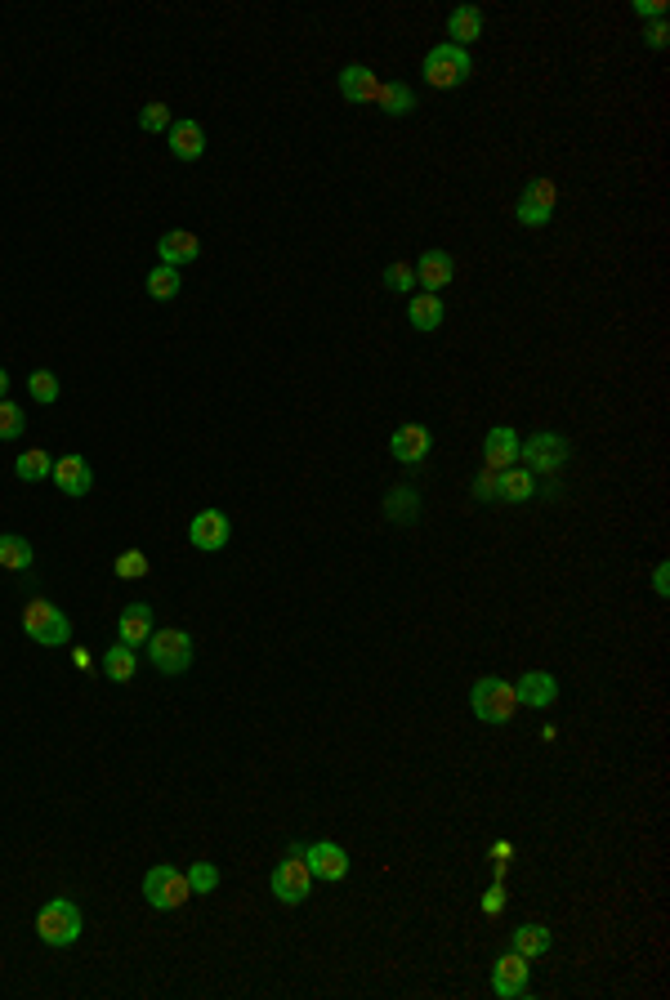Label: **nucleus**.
I'll list each match as a JSON object with an SVG mask.
<instances>
[{
  "label": "nucleus",
  "instance_id": "f257e3e1",
  "mask_svg": "<svg viewBox=\"0 0 670 1000\" xmlns=\"http://www.w3.org/2000/svg\"><path fill=\"white\" fill-rule=\"evenodd\" d=\"M420 72H425V85H434V90H456V85L469 81L474 59H469V50H461V45L443 41L425 54V67H420Z\"/></svg>",
  "mask_w": 670,
  "mask_h": 1000
},
{
  "label": "nucleus",
  "instance_id": "f03ea898",
  "mask_svg": "<svg viewBox=\"0 0 670 1000\" xmlns=\"http://www.w3.org/2000/svg\"><path fill=\"white\" fill-rule=\"evenodd\" d=\"M273 898L277 902H286V907H300L304 898L313 893V871H309V862H304V844H291L286 849V858L273 867Z\"/></svg>",
  "mask_w": 670,
  "mask_h": 1000
},
{
  "label": "nucleus",
  "instance_id": "7ed1b4c3",
  "mask_svg": "<svg viewBox=\"0 0 670 1000\" xmlns=\"http://www.w3.org/2000/svg\"><path fill=\"white\" fill-rule=\"evenodd\" d=\"M36 934H41L45 947H72L81 938V907L72 898L45 902L41 916H36Z\"/></svg>",
  "mask_w": 670,
  "mask_h": 1000
},
{
  "label": "nucleus",
  "instance_id": "20e7f679",
  "mask_svg": "<svg viewBox=\"0 0 670 1000\" xmlns=\"http://www.w3.org/2000/svg\"><path fill=\"white\" fill-rule=\"evenodd\" d=\"M469 710H474L483 724H510L514 710H519L514 684H505V679H478V684L469 688Z\"/></svg>",
  "mask_w": 670,
  "mask_h": 1000
},
{
  "label": "nucleus",
  "instance_id": "39448f33",
  "mask_svg": "<svg viewBox=\"0 0 670 1000\" xmlns=\"http://www.w3.org/2000/svg\"><path fill=\"white\" fill-rule=\"evenodd\" d=\"M143 648H148V661L161 675H184L193 666V639L184 630H152Z\"/></svg>",
  "mask_w": 670,
  "mask_h": 1000
},
{
  "label": "nucleus",
  "instance_id": "423d86ee",
  "mask_svg": "<svg viewBox=\"0 0 670 1000\" xmlns=\"http://www.w3.org/2000/svg\"><path fill=\"white\" fill-rule=\"evenodd\" d=\"M23 630H27V639H36L41 648H63V643L72 639V621L45 599H32L23 608Z\"/></svg>",
  "mask_w": 670,
  "mask_h": 1000
},
{
  "label": "nucleus",
  "instance_id": "0eeeda50",
  "mask_svg": "<svg viewBox=\"0 0 670 1000\" xmlns=\"http://www.w3.org/2000/svg\"><path fill=\"white\" fill-rule=\"evenodd\" d=\"M143 898H148V907L157 911H179L188 898H193V889H188V875L179 867H152L148 875H143Z\"/></svg>",
  "mask_w": 670,
  "mask_h": 1000
},
{
  "label": "nucleus",
  "instance_id": "6e6552de",
  "mask_svg": "<svg viewBox=\"0 0 670 1000\" xmlns=\"http://www.w3.org/2000/svg\"><path fill=\"white\" fill-rule=\"evenodd\" d=\"M519 460L523 469H532V474H554V469H563L572 460V447L563 434H550V429H541V434H532L528 442H519Z\"/></svg>",
  "mask_w": 670,
  "mask_h": 1000
},
{
  "label": "nucleus",
  "instance_id": "1a4fd4ad",
  "mask_svg": "<svg viewBox=\"0 0 670 1000\" xmlns=\"http://www.w3.org/2000/svg\"><path fill=\"white\" fill-rule=\"evenodd\" d=\"M528 983H532V960L519 956V951H505V956H496L492 965V992L501 1000L510 996H528Z\"/></svg>",
  "mask_w": 670,
  "mask_h": 1000
},
{
  "label": "nucleus",
  "instance_id": "9d476101",
  "mask_svg": "<svg viewBox=\"0 0 670 1000\" xmlns=\"http://www.w3.org/2000/svg\"><path fill=\"white\" fill-rule=\"evenodd\" d=\"M228 536H233V523H228V514H219V509H201L193 523H188V541H193L201 554L224 550Z\"/></svg>",
  "mask_w": 670,
  "mask_h": 1000
},
{
  "label": "nucleus",
  "instance_id": "9b49d317",
  "mask_svg": "<svg viewBox=\"0 0 670 1000\" xmlns=\"http://www.w3.org/2000/svg\"><path fill=\"white\" fill-rule=\"evenodd\" d=\"M304 862H309L313 880H344V875H349V853L331 840L304 844Z\"/></svg>",
  "mask_w": 670,
  "mask_h": 1000
},
{
  "label": "nucleus",
  "instance_id": "f8f14e48",
  "mask_svg": "<svg viewBox=\"0 0 670 1000\" xmlns=\"http://www.w3.org/2000/svg\"><path fill=\"white\" fill-rule=\"evenodd\" d=\"M411 268H416V286H425L429 295H438L456 277V259L447 255V250H425Z\"/></svg>",
  "mask_w": 670,
  "mask_h": 1000
},
{
  "label": "nucleus",
  "instance_id": "ddd939ff",
  "mask_svg": "<svg viewBox=\"0 0 670 1000\" xmlns=\"http://www.w3.org/2000/svg\"><path fill=\"white\" fill-rule=\"evenodd\" d=\"M514 697H519V706H532V710H545L559 701V679L550 675V670H528V675L514 684Z\"/></svg>",
  "mask_w": 670,
  "mask_h": 1000
},
{
  "label": "nucleus",
  "instance_id": "4468645a",
  "mask_svg": "<svg viewBox=\"0 0 670 1000\" xmlns=\"http://www.w3.org/2000/svg\"><path fill=\"white\" fill-rule=\"evenodd\" d=\"M429 447H434V434L425 425H402L389 438V451H394V460H402V465H420L429 456Z\"/></svg>",
  "mask_w": 670,
  "mask_h": 1000
},
{
  "label": "nucleus",
  "instance_id": "2eb2a0df",
  "mask_svg": "<svg viewBox=\"0 0 670 1000\" xmlns=\"http://www.w3.org/2000/svg\"><path fill=\"white\" fill-rule=\"evenodd\" d=\"M54 487H59L63 496H85L94 487V474H90V465H85V456H63V460H54Z\"/></svg>",
  "mask_w": 670,
  "mask_h": 1000
},
{
  "label": "nucleus",
  "instance_id": "dca6fc26",
  "mask_svg": "<svg viewBox=\"0 0 670 1000\" xmlns=\"http://www.w3.org/2000/svg\"><path fill=\"white\" fill-rule=\"evenodd\" d=\"M157 255H161V264L166 268H184V264H193V259L201 255V242H197V233H188V228H170V233L157 242Z\"/></svg>",
  "mask_w": 670,
  "mask_h": 1000
},
{
  "label": "nucleus",
  "instance_id": "f3484780",
  "mask_svg": "<svg viewBox=\"0 0 670 1000\" xmlns=\"http://www.w3.org/2000/svg\"><path fill=\"white\" fill-rule=\"evenodd\" d=\"M376 94H380V81H376V72H371V67L349 63L340 72V99L344 103H376Z\"/></svg>",
  "mask_w": 670,
  "mask_h": 1000
},
{
  "label": "nucleus",
  "instance_id": "a211bd4d",
  "mask_svg": "<svg viewBox=\"0 0 670 1000\" xmlns=\"http://www.w3.org/2000/svg\"><path fill=\"white\" fill-rule=\"evenodd\" d=\"M166 139H170V157L175 161H197L206 152V130L197 121H170Z\"/></svg>",
  "mask_w": 670,
  "mask_h": 1000
},
{
  "label": "nucleus",
  "instance_id": "6ab92c4d",
  "mask_svg": "<svg viewBox=\"0 0 670 1000\" xmlns=\"http://www.w3.org/2000/svg\"><path fill=\"white\" fill-rule=\"evenodd\" d=\"M483 465H487V469H510V465H519V438H514V429L496 425L492 434L483 438Z\"/></svg>",
  "mask_w": 670,
  "mask_h": 1000
},
{
  "label": "nucleus",
  "instance_id": "aec40b11",
  "mask_svg": "<svg viewBox=\"0 0 670 1000\" xmlns=\"http://www.w3.org/2000/svg\"><path fill=\"white\" fill-rule=\"evenodd\" d=\"M152 630H157V625H152V608H148V603H130V608L121 612V621H117L121 643H130L134 652H139V643H148Z\"/></svg>",
  "mask_w": 670,
  "mask_h": 1000
},
{
  "label": "nucleus",
  "instance_id": "412c9836",
  "mask_svg": "<svg viewBox=\"0 0 670 1000\" xmlns=\"http://www.w3.org/2000/svg\"><path fill=\"white\" fill-rule=\"evenodd\" d=\"M447 36H452V45L469 50V45L483 36V9H474V5L452 9V14H447Z\"/></svg>",
  "mask_w": 670,
  "mask_h": 1000
},
{
  "label": "nucleus",
  "instance_id": "4be33fe9",
  "mask_svg": "<svg viewBox=\"0 0 670 1000\" xmlns=\"http://www.w3.org/2000/svg\"><path fill=\"white\" fill-rule=\"evenodd\" d=\"M407 322L416 326V331H438V326H443V300H438V295H429V291L411 295Z\"/></svg>",
  "mask_w": 670,
  "mask_h": 1000
},
{
  "label": "nucleus",
  "instance_id": "5701e85b",
  "mask_svg": "<svg viewBox=\"0 0 670 1000\" xmlns=\"http://www.w3.org/2000/svg\"><path fill=\"white\" fill-rule=\"evenodd\" d=\"M536 496V474L523 465H510L501 469V500H510V505H523V500Z\"/></svg>",
  "mask_w": 670,
  "mask_h": 1000
},
{
  "label": "nucleus",
  "instance_id": "b1692460",
  "mask_svg": "<svg viewBox=\"0 0 670 1000\" xmlns=\"http://www.w3.org/2000/svg\"><path fill=\"white\" fill-rule=\"evenodd\" d=\"M385 518L389 523H416L420 518V496H416V487H394V492L385 496Z\"/></svg>",
  "mask_w": 670,
  "mask_h": 1000
},
{
  "label": "nucleus",
  "instance_id": "393cba45",
  "mask_svg": "<svg viewBox=\"0 0 670 1000\" xmlns=\"http://www.w3.org/2000/svg\"><path fill=\"white\" fill-rule=\"evenodd\" d=\"M103 670H108L112 684H130L134 670H139V657H134L130 643H112V648L103 652Z\"/></svg>",
  "mask_w": 670,
  "mask_h": 1000
},
{
  "label": "nucleus",
  "instance_id": "a878e982",
  "mask_svg": "<svg viewBox=\"0 0 670 1000\" xmlns=\"http://www.w3.org/2000/svg\"><path fill=\"white\" fill-rule=\"evenodd\" d=\"M32 563H36V550L23 541V536L0 532V567H9V572H27Z\"/></svg>",
  "mask_w": 670,
  "mask_h": 1000
},
{
  "label": "nucleus",
  "instance_id": "bb28decb",
  "mask_svg": "<svg viewBox=\"0 0 670 1000\" xmlns=\"http://www.w3.org/2000/svg\"><path fill=\"white\" fill-rule=\"evenodd\" d=\"M550 929L545 925H519L514 929V947L510 951H519V956H528V960H536V956H545L550 951Z\"/></svg>",
  "mask_w": 670,
  "mask_h": 1000
},
{
  "label": "nucleus",
  "instance_id": "cd10ccee",
  "mask_svg": "<svg viewBox=\"0 0 670 1000\" xmlns=\"http://www.w3.org/2000/svg\"><path fill=\"white\" fill-rule=\"evenodd\" d=\"M376 103H380V112H389V117H411V112H416V94H411L402 81L380 85Z\"/></svg>",
  "mask_w": 670,
  "mask_h": 1000
},
{
  "label": "nucleus",
  "instance_id": "c85d7f7f",
  "mask_svg": "<svg viewBox=\"0 0 670 1000\" xmlns=\"http://www.w3.org/2000/svg\"><path fill=\"white\" fill-rule=\"evenodd\" d=\"M14 474L23 478V483H41V478H50V474H54V460H50V451H41V447L23 451V456L14 460Z\"/></svg>",
  "mask_w": 670,
  "mask_h": 1000
},
{
  "label": "nucleus",
  "instance_id": "c756f323",
  "mask_svg": "<svg viewBox=\"0 0 670 1000\" xmlns=\"http://www.w3.org/2000/svg\"><path fill=\"white\" fill-rule=\"evenodd\" d=\"M179 286H184V282H179V268L157 264V268L148 273V295H152V300H175Z\"/></svg>",
  "mask_w": 670,
  "mask_h": 1000
},
{
  "label": "nucleus",
  "instance_id": "7c9ffc66",
  "mask_svg": "<svg viewBox=\"0 0 670 1000\" xmlns=\"http://www.w3.org/2000/svg\"><path fill=\"white\" fill-rule=\"evenodd\" d=\"M23 429H27V411L18 407V402L0 398V442H14Z\"/></svg>",
  "mask_w": 670,
  "mask_h": 1000
},
{
  "label": "nucleus",
  "instance_id": "2f4dec72",
  "mask_svg": "<svg viewBox=\"0 0 670 1000\" xmlns=\"http://www.w3.org/2000/svg\"><path fill=\"white\" fill-rule=\"evenodd\" d=\"M27 389H32V398L41 402V407H50V402H59V375L54 371H32L27 375Z\"/></svg>",
  "mask_w": 670,
  "mask_h": 1000
},
{
  "label": "nucleus",
  "instance_id": "473e14b6",
  "mask_svg": "<svg viewBox=\"0 0 670 1000\" xmlns=\"http://www.w3.org/2000/svg\"><path fill=\"white\" fill-rule=\"evenodd\" d=\"M112 572H117L121 581H139V576H148V554H143V550L117 554V567H112Z\"/></svg>",
  "mask_w": 670,
  "mask_h": 1000
},
{
  "label": "nucleus",
  "instance_id": "72a5a7b5",
  "mask_svg": "<svg viewBox=\"0 0 670 1000\" xmlns=\"http://www.w3.org/2000/svg\"><path fill=\"white\" fill-rule=\"evenodd\" d=\"M523 201H532V206H541V210H550V215H554L559 188H554V179H532V184L523 188Z\"/></svg>",
  "mask_w": 670,
  "mask_h": 1000
},
{
  "label": "nucleus",
  "instance_id": "f704fd0d",
  "mask_svg": "<svg viewBox=\"0 0 670 1000\" xmlns=\"http://www.w3.org/2000/svg\"><path fill=\"white\" fill-rule=\"evenodd\" d=\"M188 889L193 893H215L219 889V871L210 867V862H193V867H188Z\"/></svg>",
  "mask_w": 670,
  "mask_h": 1000
},
{
  "label": "nucleus",
  "instance_id": "c9c22d12",
  "mask_svg": "<svg viewBox=\"0 0 670 1000\" xmlns=\"http://www.w3.org/2000/svg\"><path fill=\"white\" fill-rule=\"evenodd\" d=\"M385 286H389V291H398V295H407L411 286H416V268L402 264V259H394V264L385 268Z\"/></svg>",
  "mask_w": 670,
  "mask_h": 1000
},
{
  "label": "nucleus",
  "instance_id": "e433bc0d",
  "mask_svg": "<svg viewBox=\"0 0 670 1000\" xmlns=\"http://www.w3.org/2000/svg\"><path fill=\"white\" fill-rule=\"evenodd\" d=\"M139 130H143V134L170 130V108H166V103H148V108L139 112Z\"/></svg>",
  "mask_w": 670,
  "mask_h": 1000
},
{
  "label": "nucleus",
  "instance_id": "4c0bfd02",
  "mask_svg": "<svg viewBox=\"0 0 670 1000\" xmlns=\"http://www.w3.org/2000/svg\"><path fill=\"white\" fill-rule=\"evenodd\" d=\"M514 219H519L523 228H545L554 215H550V210H541V206H532V201H523V197H519V206H514Z\"/></svg>",
  "mask_w": 670,
  "mask_h": 1000
},
{
  "label": "nucleus",
  "instance_id": "58836bf2",
  "mask_svg": "<svg viewBox=\"0 0 670 1000\" xmlns=\"http://www.w3.org/2000/svg\"><path fill=\"white\" fill-rule=\"evenodd\" d=\"M474 496L478 500H501V469L483 465V474H478V483H474Z\"/></svg>",
  "mask_w": 670,
  "mask_h": 1000
},
{
  "label": "nucleus",
  "instance_id": "ea45409f",
  "mask_svg": "<svg viewBox=\"0 0 670 1000\" xmlns=\"http://www.w3.org/2000/svg\"><path fill=\"white\" fill-rule=\"evenodd\" d=\"M501 911H505V884L496 880L492 889L483 893V916H501Z\"/></svg>",
  "mask_w": 670,
  "mask_h": 1000
},
{
  "label": "nucleus",
  "instance_id": "a19ab883",
  "mask_svg": "<svg viewBox=\"0 0 670 1000\" xmlns=\"http://www.w3.org/2000/svg\"><path fill=\"white\" fill-rule=\"evenodd\" d=\"M635 14L639 18H666V5L662 0H635Z\"/></svg>",
  "mask_w": 670,
  "mask_h": 1000
},
{
  "label": "nucleus",
  "instance_id": "79ce46f5",
  "mask_svg": "<svg viewBox=\"0 0 670 1000\" xmlns=\"http://www.w3.org/2000/svg\"><path fill=\"white\" fill-rule=\"evenodd\" d=\"M648 45H653V50H666V18H657V23L648 27Z\"/></svg>",
  "mask_w": 670,
  "mask_h": 1000
},
{
  "label": "nucleus",
  "instance_id": "37998d69",
  "mask_svg": "<svg viewBox=\"0 0 670 1000\" xmlns=\"http://www.w3.org/2000/svg\"><path fill=\"white\" fill-rule=\"evenodd\" d=\"M666 572H670V567H666V563H662V567H657V572H653V590H657V594H662V599H666V594H670V576H666Z\"/></svg>",
  "mask_w": 670,
  "mask_h": 1000
},
{
  "label": "nucleus",
  "instance_id": "c03bdc74",
  "mask_svg": "<svg viewBox=\"0 0 670 1000\" xmlns=\"http://www.w3.org/2000/svg\"><path fill=\"white\" fill-rule=\"evenodd\" d=\"M510 853H514V849H510L505 840H496V844H492V862H510Z\"/></svg>",
  "mask_w": 670,
  "mask_h": 1000
},
{
  "label": "nucleus",
  "instance_id": "a18cd8bd",
  "mask_svg": "<svg viewBox=\"0 0 670 1000\" xmlns=\"http://www.w3.org/2000/svg\"><path fill=\"white\" fill-rule=\"evenodd\" d=\"M5 393H9V375L0 371V398H5Z\"/></svg>",
  "mask_w": 670,
  "mask_h": 1000
}]
</instances>
